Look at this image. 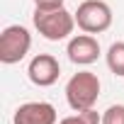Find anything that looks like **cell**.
Here are the masks:
<instances>
[{"label":"cell","mask_w":124,"mask_h":124,"mask_svg":"<svg viewBox=\"0 0 124 124\" xmlns=\"http://www.w3.org/2000/svg\"><path fill=\"white\" fill-rule=\"evenodd\" d=\"M32 49V34L22 24H10L0 34V61L3 63H20Z\"/></svg>","instance_id":"4"},{"label":"cell","mask_w":124,"mask_h":124,"mask_svg":"<svg viewBox=\"0 0 124 124\" xmlns=\"http://www.w3.org/2000/svg\"><path fill=\"white\" fill-rule=\"evenodd\" d=\"M27 76L34 85L39 88H49L58 80L61 76V66H58V61L51 56V54H39L29 61V68H27Z\"/></svg>","instance_id":"5"},{"label":"cell","mask_w":124,"mask_h":124,"mask_svg":"<svg viewBox=\"0 0 124 124\" xmlns=\"http://www.w3.org/2000/svg\"><path fill=\"white\" fill-rule=\"evenodd\" d=\"M97 97H100V78L93 71H78L66 83V100H68L71 109H76V112L93 109Z\"/></svg>","instance_id":"2"},{"label":"cell","mask_w":124,"mask_h":124,"mask_svg":"<svg viewBox=\"0 0 124 124\" xmlns=\"http://www.w3.org/2000/svg\"><path fill=\"white\" fill-rule=\"evenodd\" d=\"M102 124H124V105H112L102 114Z\"/></svg>","instance_id":"10"},{"label":"cell","mask_w":124,"mask_h":124,"mask_svg":"<svg viewBox=\"0 0 124 124\" xmlns=\"http://www.w3.org/2000/svg\"><path fill=\"white\" fill-rule=\"evenodd\" d=\"M107 66L114 76L124 78V41H114L107 49Z\"/></svg>","instance_id":"8"},{"label":"cell","mask_w":124,"mask_h":124,"mask_svg":"<svg viewBox=\"0 0 124 124\" xmlns=\"http://www.w3.org/2000/svg\"><path fill=\"white\" fill-rule=\"evenodd\" d=\"M66 54L76 66H90L100 56V41L93 34H78V37H73L68 41Z\"/></svg>","instance_id":"7"},{"label":"cell","mask_w":124,"mask_h":124,"mask_svg":"<svg viewBox=\"0 0 124 124\" xmlns=\"http://www.w3.org/2000/svg\"><path fill=\"white\" fill-rule=\"evenodd\" d=\"M34 8L37 10H56V8H63V0H34Z\"/></svg>","instance_id":"11"},{"label":"cell","mask_w":124,"mask_h":124,"mask_svg":"<svg viewBox=\"0 0 124 124\" xmlns=\"http://www.w3.org/2000/svg\"><path fill=\"white\" fill-rule=\"evenodd\" d=\"M73 15L76 24L85 34H100L112 27V8L105 0H83Z\"/></svg>","instance_id":"3"},{"label":"cell","mask_w":124,"mask_h":124,"mask_svg":"<svg viewBox=\"0 0 124 124\" xmlns=\"http://www.w3.org/2000/svg\"><path fill=\"white\" fill-rule=\"evenodd\" d=\"M34 27L37 32L49 39V41H61L76 29V15L68 12L66 8H56V10H34Z\"/></svg>","instance_id":"1"},{"label":"cell","mask_w":124,"mask_h":124,"mask_svg":"<svg viewBox=\"0 0 124 124\" xmlns=\"http://www.w3.org/2000/svg\"><path fill=\"white\" fill-rule=\"evenodd\" d=\"M58 114L51 102H24L15 112V124H56Z\"/></svg>","instance_id":"6"},{"label":"cell","mask_w":124,"mask_h":124,"mask_svg":"<svg viewBox=\"0 0 124 124\" xmlns=\"http://www.w3.org/2000/svg\"><path fill=\"white\" fill-rule=\"evenodd\" d=\"M58 124H102V117L95 112V107L93 109H83V112H78V114H71V117H66V119H61Z\"/></svg>","instance_id":"9"}]
</instances>
